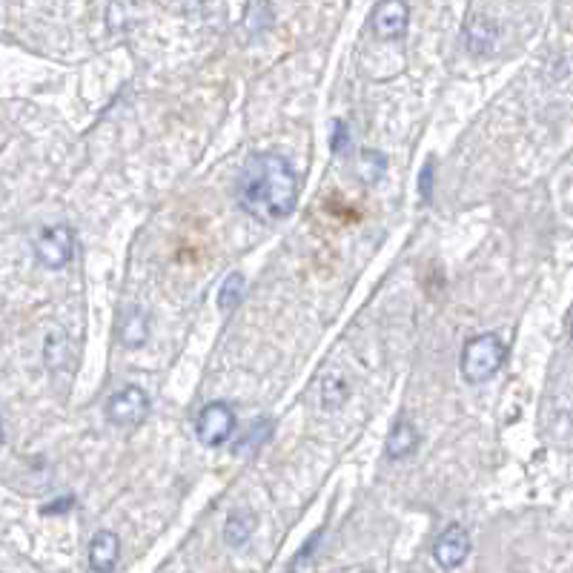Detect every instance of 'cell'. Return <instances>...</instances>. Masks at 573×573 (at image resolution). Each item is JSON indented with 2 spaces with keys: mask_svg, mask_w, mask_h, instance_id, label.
<instances>
[{
  "mask_svg": "<svg viewBox=\"0 0 573 573\" xmlns=\"http://www.w3.org/2000/svg\"><path fill=\"white\" fill-rule=\"evenodd\" d=\"M238 204L255 221L273 224L293 215L298 204V178L281 155H253L238 175Z\"/></svg>",
  "mask_w": 573,
  "mask_h": 573,
  "instance_id": "cell-1",
  "label": "cell"
},
{
  "mask_svg": "<svg viewBox=\"0 0 573 573\" xmlns=\"http://www.w3.org/2000/svg\"><path fill=\"white\" fill-rule=\"evenodd\" d=\"M505 359H508V347L499 336H493V333L476 336L467 341L462 350V376L470 384L488 382L502 370Z\"/></svg>",
  "mask_w": 573,
  "mask_h": 573,
  "instance_id": "cell-2",
  "label": "cell"
},
{
  "mask_svg": "<svg viewBox=\"0 0 573 573\" xmlns=\"http://www.w3.org/2000/svg\"><path fill=\"white\" fill-rule=\"evenodd\" d=\"M195 433L198 442L204 447H221L233 439L235 433V413L230 404L210 402L195 419Z\"/></svg>",
  "mask_w": 573,
  "mask_h": 573,
  "instance_id": "cell-3",
  "label": "cell"
},
{
  "mask_svg": "<svg viewBox=\"0 0 573 573\" xmlns=\"http://www.w3.org/2000/svg\"><path fill=\"white\" fill-rule=\"evenodd\" d=\"M149 396L147 390L127 384L124 390H118L107 402V419L115 427H135L147 419Z\"/></svg>",
  "mask_w": 573,
  "mask_h": 573,
  "instance_id": "cell-4",
  "label": "cell"
},
{
  "mask_svg": "<svg viewBox=\"0 0 573 573\" xmlns=\"http://www.w3.org/2000/svg\"><path fill=\"white\" fill-rule=\"evenodd\" d=\"M35 255L43 267L49 270H61L72 261L75 255V235L66 224H55V227H46L38 241H35Z\"/></svg>",
  "mask_w": 573,
  "mask_h": 573,
  "instance_id": "cell-5",
  "label": "cell"
},
{
  "mask_svg": "<svg viewBox=\"0 0 573 573\" xmlns=\"http://www.w3.org/2000/svg\"><path fill=\"white\" fill-rule=\"evenodd\" d=\"M467 556H470V533L462 525H450L433 545V559L445 571H456L459 565H465Z\"/></svg>",
  "mask_w": 573,
  "mask_h": 573,
  "instance_id": "cell-6",
  "label": "cell"
},
{
  "mask_svg": "<svg viewBox=\"0 0 573 573\" xmlns=\"http://www.w3.org/2000/svg\"><path fill=\"white\" fill-rule=\"evenodd\" d=\"M410 21V6L402 0H384L373 9V29L384 41H399L407 32Z\"/></svg>",
  "mask_w": 573,
  "mask_h": 573,
  "instance_id": "cell-7",
  "label": "cell"
},
{
  "mask_svg": "<svg viewBox=\"0 0 573 573\" xmlns=\"http://www.w3.org/2000/svg\"><path fill=\"white\" fill-rule=\"evenodd\" d=\"M121 556V542L112 531H98L89 542V571L112 573Z\"/></svg>",
  "mask_w": 573,
  "mask_h": 573,
  "instance_id": "cell-8",
  "label": "cell"
},
{
  "mask_svg": "<svg viewBox=\"0 0 573 573\" xmlns=\"http://www.w3.org/2000/svg\"><path fill=\"white\" fill-rule=\"evenodd\" d=\"M118 336L127 347H138L147 341V316L141 307H127L121 313V324H118Z\"/></svg>",
  "mask_w": 573,
  "mask_h": 573,
  "instance_id": "cell-9",
  "label": "cell"
},
{
  "mask_svg": "<svg viewBox=\"0 0 573 573\" xmlns=\"http://www.w3.org/2000/svg\"><path fill=\"white\" fill-rule=\"evenodd\" d=\"M416 447H419V433L410 422L402 419L399 425L393 427V433L387 436V456L390 459H407Z\"/></svg>",
  "mask_w": 573,
  "mask_h": 573,
  "instance_id": "cell-10",
  "label": "cell"
},
{
  "mask_svg": "<svg viewBox=\"0 0 573 573\" xmlns=\"http://www.w3.org/2000/svg\"><path fill=\"white\" fill-rule=\"evenodd\" d=\"M465 38L470 52H476V55L490 52V46L496 43V26L488 18H470L465 26Z\"/></svg>",
  "mask_w": 573,
  "mask_h": 573,
  "instance_id": "cell-11",
  "label": "cell"
},
{
  "mask_svg": "<svg viewBox=\"0 0 573 573\" xmlns=\"http://www.w3.org/2000/svg\"><path fill=\"white\" fill-rule=\"evenodd\" d=\"M255 531V516L250 510H235L233 516L227 519V531H224V539H227V545H244L247 539H250V533Z\"/></svg>",
  "mask_w": 573,
  "mask_h": 573,
  "instance_id": "cell-12",
  "label": "cell"
},
{
  "mask_svg": "<svg viewBox=\"0 0 573 573\" xmlns=\"http://www.w3.org/2000/svg\"><path fill=\"white\" fill-rule=\"evenodd\" d=\"M244 287H247V281H244V276H241V273L227 276L224 287H221V293H218V307H221L224 313L235 310V307L241 304V298H244Z\"/></svg>",
  "mask_w": 573,
  "mask_h": 573,
  "instance_id": "cell-13",
  "label": "cell"
},
{
  "mask_svg": "<svg viewBox=\"0 0 573 573\" xmlns=\"http://www.w3.org/2000/svg\"><path fill=\"white\" fill-rule=\"evenodd\" d=\"M270 430H273V425H270L267 419L255 422V425L247 427V433L235 442V450H238L241 456H244V453H250V450H258L261 442H267V439H270Z\"/></svg>",
  "mask_w": 573,
  "mask_h": 573,
  "instance_id": "cell-14",
  "label": "cell"
},
{
  "mask_svg": "<svg viewBox=\"0 0 573 573\" xmlns=\"http://www.w3.org/2000/svg\"><path fill=\"white\" fill-rule=\"evenodd\" d=\"M333 129H336V135H333V152H344V149L350 147V129L344 121H333Z\"/></svg>",
  "mask_w": 573,
  "mask_h": 573,
  "instance_id": "cell-15",
  "label": "cell"
},
{
  "mask_svg": "<svg viewBox=\"0 0 573 573\" xmlns=\"http://www.w3.org/2000/svg\"><path fill=\"white\" fill-rule=\"evenodd\" d=\"M419 190H422V198L430 201V190H433V161H427L425 170H422V178H419Z\"/></svg>",
  "mask_w": 573,
  "mask_h": 573,
  "instance_id": "cell-16",
  "label": "cell"
},
{
  "mask_svg": "<svg viewBox=\"0 0 573 573\" xmlns=\"http://www.w3.org/2000/svg\"><path fill=\"white\" fill-rule=\"evenodd\" d=\"M75 505V499H58V505H49V508H43V513H61V510H69Z\"/></svg>",
  "mask_w": 573,
  "mask_h": 573,
  "instance_id": "cell-17",
  "label": "cell"
},
{
  "mask_svg": "<svg viewBox=\"0 0 573 573\" xmlns=\"http://www.w3.org/2000/svg\"><path fill=\"white\" fill-rule=\"evenodd\" d=\"M0 445H3V425H0Z\"/></svg>",
  "mask_w": 573,
  "mask_h": 573,
  "instance_id": "cell-18",
  "label": "cell"
}]
</instances>
